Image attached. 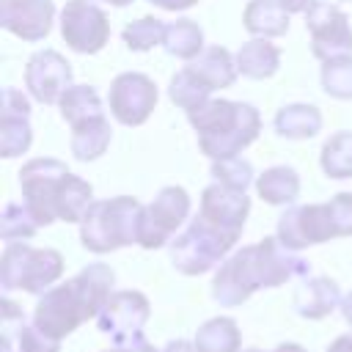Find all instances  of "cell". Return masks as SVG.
I'll list each match as a JSON object with an SVG mask.
<instances>
[{
    "mask_svg": "<svg viewBox=\"0 0 352 352\" xmlns=\"http://www.w3.org/2000/svg\"><path fill=\"white\" fill-rule=\"evenodd\" d=\"M311 264L278 236H264L231 253L212 278V300L236 308L258 289H275L294 278H308Z\"/></svg>",
    "mask_w": 352,
    "mask_h": 352,
    "instance_id": "cell-1",
    "label": "cell"
},
{
    "mask_svg": "<svg viewBox=\"0 0 352 352\" xmlns=\"http://www.w3.org/2000/svg\"><path fill=\"white\" fill-rule=\"evenodd\" d=\"M113 267H107L104 261H94L66 283L52 286L38 297L33 308V324L50 338L60 341L69 333H74L82 322L99 316V311L113 294Z\"/></svg>",
    "mask_w": 352,
    "mask_h": 352,
    "instance_id": "cell-2",
    "label": "cell"
},
{
    "mask_svg": "<svg viewBox=\"0 0 352 352\" xmlns=\"http://www.w3.org/2000/svg\"><path fill=\"white\" fill-rule=\"evenodd\" d=\"M192 129L198 132V146L209 160L236 157L248 148L261 129L258 110L248 102L206 99L187 113Z\"/></svg>",
    "mask_w": 352,
    "mask_h": 352,
    "instance_id": "cell-3",
    "label": "cell"
},
{
    "mask_svg": "<svg viewBox=\"0 0 352 352\" xmlns=\"http://www.w3.org/2000/svg\"><path fill=\"white\" fill-rule=\"evenodd\" d=\"M143 204L132 195L94 201L80 223V242L91 253H110L138 242Z\"/></svg>",
    "mask_w": 352,
    "mask_h": 352,
    "instance_id": "cell-4",
    "label": "cell"
},
{
    "mask_svg": "<svg viewBox=\"0 0 352 352\" xmlns=\"http://www.w3.org/2000/svg\"><path fill=\"white\" fill-rule=\"evenodd\" d=\"M239 242V234L223 231L195 214L190 226L170 239V264L182 275H204L226 261L231 248Z\"/></svg>",
    "mask_w": 352,
    "mask_h": 352,
    "instance_id": "cell-5",
    "label": "cell"
},
{
    "mask_svg": "<svg viewBox=\"0 0 352 352\" xmlns=\"http://www.w3.org/2000/svg\"><path fill=\"white\" fill-rule=\"evenodd\" d=\"M63 275V256L55 248H30L25 242H6L0 256V286L6 292L22 289L44 294Z\"/></svg>",
    "mask_w": 352,
    "mask_h": 352,
    "instance_id": "cell-6",
    "label": "cell"
},
{
    "mask_svg": "<svg viewBox=\"0 0 352 352\" xmlns=\"http://www.w3.org/2000/svg\"><path fill=\"white\" fill-rule=\"evenodd\" d=\"M148 316H151L148 297L135 289H121V292H113L110 300L104 302V308L99 311L96 327H99V333H104L110 338L113 346L140 344V341H146L143 327H146Z\"/></svg>",
    "mask_w": 352,
    "mask_h": 352,
    "instance_id": "cell-7",
    "label": "cell"
},
{
    "mask_svg": "<svg viewBox=\"0 0 352 352\" xmlns=\"http://www.w3.org/2000/svg\"><path fill=\"white\" fill-rule=\"evenodd\" d=\"M190 217V195L184 187H162L151 204L143 206L140 212V226H138V245L146 250H157L173 239L179 226Z\"/></svg>",
    "mask_w": 352,
    "mask_h": 352,
    "instance_id": "cell-8",
    "label": "cell"
},
{
    "mask_svg": "<svg viewBox=\"0 0 352 352\" xmlns=\"http://www.w3.org/2000/svg\"><path fill=\"white\" fill-rule=\"evenodd\" d=\"M66 173H69V168L52 157H36V160L25 162L19 170L22 201L30 206V212L38 217L41 226H50L58 220L55 198H58V190H60V182Z\"/></svg>",
    "mask_w": 352,
    "mask_h": 352,
    "instance_id": "cell-9",
    "label": "cell"
},
{
    "mask_svg": "<svg viewBox=\"0 0 352 352\" xmlns=\"http://www.w3.org/2000/svg\"><path fill=\"white\" fill-rule=\"evenodd\" d=\"M60 36L80 55H96L110 38V19L94 0H69L60 11Z\"/></svg>",
    "mask_w": 352,
    "mask_h": 352,
    "instance_id": "cell-10",
    "label": "cell"
},
{
    "mask_svg": "<svg viewBox=\"0 0 352 352\" xmlns=\"http://www.w3.org/2000/svg\"><path fill=\"white\" fill-rule=\"evenodd\" d=\"M286 248L302 250L308 245H322L327 239H336V223L330 214V204H305V206H289L278 217V234Z\"/></svg>",
    "mask_w": 352,
    "mask_h": 352,
    "instance_id": "cell-11",
    "label": "cell"
},
{
    "mask_svg": "<svg viewBox=\"0 0 352 352\" xmlns=\"http://www.w3.org/2000/svg\"><path fill=\"white\" fill-rule=\"evenodd\" d=\"M110 113L124 126H140L157 107V85L140 72H124L110 82Z\"/></svg>",
    "mask_w": 352,
    "mask_h": 352,
    "instance_id": "cell-12",
    "label": "cell"
},
{
    "mask_svg": "<svg viewBox=\"0 0 352 352\" xmlns=\"http://www.w3.org/2000/svg\"><path fill=\"white\" fill-rule=\"evenodd\" d=\"M305 28L311 33V52L319 60L336 58V55H349L352 52V28L349 16L324 0H316L305 11Z\"/></svg>",
    "mask_w": 352,
    "mask_h": 352,
    "instance_id": "cell-13",
    "label": "cell"
},
{
    "mask_svg": "<svg viewBox=\"0 0 352 352\" xmlns=\"http://www.w3.org/2000/svg\"><path fill=\"white\" fill-rule=\"evenodd\" d=\"M25 88L41 104H58L60 96L72 88V66L55 50H41L30 55L25 66Z\"/></svg>",
    "mask_w": 352,
    "mask_h": 352,
    "instance_id": "cell-14",
    "label": "cell"
},
{
    "mask_svg": "<svg viewBox=\"0 0 352 352\" xmlns=\"http://www.w3.org/2000/svg\"><path fill=\"white\" fill-rule=\"evenodd\" d=\"M198 214L223 231L242 234L245 220L250 214V198L239 190H231V187H223L214 182L201 192Z\"/></svg>",
    "mask_w": 352,
    "mask_h": 352,
    "instance_id": "cell-15",
    "label": "cell"
},
{
    "mask_svg": "<svg viewBox=\"0 0 352 352\" xmlns=\"http://www.w3.org/2000/svg\"><path fill=\"white\" fill-rule=\"evenodd\" d=\"M52 0H3L0 25L22 41H41L52 30Z\"/></svg>",
    "mask_w": 352,
    "mask_h": 352,
    "instance_id": "cell-16",
    "label": "cell"
},
{
    "mask_svg": "<svg viewBox=\"0 0 352 352\" xmlns=\"http://www.w3.org/2000/svg\"><path fill=\"white\" fill-rule=\"evenodd\" d=\"M341 289L333 278L324 275H314V278H302V283L294 289V311L302 319H324L330 316L336 308H341Z\"/></svg>",
    "mask_w": 352,
    "mask_h": 352,
    "instance_id": "cell-17",
    "label": "cell"
},
{
    "mask_svg": "<svg viewBox=\"0 0 352 352\" xmlns=\"http://www.w3.org/2000/svg\"><path fill=\"white\" fill-rule=\"evenodd\" d=\"M212 91H220V88H228L234 85L239 69H236V58L220 47V44H212V47H204V52L198 58H192L187 63Z\"/></svg>",
    "mask_w": 352,
    "mask_h": 352,
    "instance_id": "cell-18",
    "label": "cell"
},
{
    "mask_svg": "<svg viewBox=\"0 0 352 352\" xmlns=\"http://www.w3.org/2000/svg\"><path fill=\"white\" fill-rule=\"evenodd\" d=\"M234 58H236L239 74H245L250 80H267L280 66V50L270 38H258V36H253L250 41H245L236 50Z\"/></svg>",
    "mask_w": 352,
    "mask_h": 352,
    "instance_id": "cell-19",
    "label": "cell"
},
{
    "mask_svg": "<svg viewBox=\"0 0 352 352\" xmlns=\"http://www.w3.org/2000/svg\"><path fill=\"white\" fill-rule=\"evenodd\" d=\"M242 25L258 38H275L289 30V11L280 0H250L242 11Z\"/></svg>",
    "mask_w": 352,
    "mask_h": 352,
    "instance_id": "cell-20",
    "label": "cell"
},
{
    "mask_svg": "<svg viewBox=\"0 0 352 352\" xmlns=\"http://www.w3.org/2000/svg\"><path fill=\"white\" fill-rule=\"evenodd\" d=\"M256 192L264 204L292 206L300 195V176L294 168H286V165L267 168L261 176H256Z\"/></svg>",
    "mask_w": 352,
    "mask_h": 352,
    "instance_id": "cell-21",
    "label": "cell"
},
{
    "mask_svg": "<svg viewBox=\"0 0 352 352\" xmlns=\"http://www.w3.org/2000/svg\"><path fill=\"white\" fill-rule=\"evenodd\" d=\"M94 204V187L74 176V173H66L63 182H60V190H58V198H55V214L58 220L63 223H82V217L88 214Z\"/></svg>",
    "mask_w": 352,
    "mask_h": 352,
    "instance_id": "cell-22",
    "label": "cell"
},
{
    "mask_svg": "<svg viewBox=\"0 0 352 352\" xmlns=\"http://www.w3.org/2000/svg\"><path fill=\"white\" fill-rule=\"evenodd\" d=\"M110 121L104 116L88 118L77 126H72V154L80 162H91L96 157H102L110 146Z\"/></svg>",
    "mask_w": 352,
    "mask_h": 352,
    "instance_id": "cell-23",
    "label": "cell"
},
{
    "mask_svg": "<svg viewBox=\"0 0 352 352\" xmlns=\"http://www.w3.org/2000/svg\"><path fill=\"white\" fill-rule=\"evenodd\" d=\"M322 129V113L314 104H286L275 116V132L289 140H308Z\"/></svg>",
    "mask_w": 352,
    "mask_h": 352,
    "instance_id": "cell-24",
    "label": "cell"
},
{
    "mask_svg": "<svg viewBox=\"0 0 352 352\" xmlns=\"http://www.w3.org/2000/svg\"><path fill=\"white\" fill-rule=\"evenodd\" d=\"M198 352H239L242 333L231 316H212L195 330Z\"/></svg>",
    "mask_w": 352,
    "mask_h": 352,
    "instance_id": "cell-25",
    "label": "cell"
},
{
    "mask_svg": "<svg viewBox=\"0 0 352 352\" xmlns=\"http://www.w3.org/2000/svg\"><path fill=\"white\" fill-rule=\"evenodd\" d=\"M162 47L173 58L192 60V58H198L204 52V33H201L198 22H192V19H176V22H168Z\"/></svg>",
    "mask_w": 352,
    "mask_h": 352,
    "instance_id": "cell-26",
    "label": "cell"
},
{
    "mask_svg": "<svg viewBox=\"0 0 352 352\" xmlns=\"http://www.w3.org/2000/svg\"><path fill=\"white\" fill-rule=\"evenodd\" d=\"M58 107H60V118L69 121L72 126H77V124H82V121H88V118L104 116L102 99H99V94H96L91 85H72V88L60 96Z\"/></svg>",
    "mask_w": 352,
    "mask_h": 352,
    "instance_id": "cell-27",
    "label": "cell"
},
{
    "mask_svg": "<svg viewBox=\"0 0 352 352\" xmlns=\"http://www.w3.org/2000/svg\"><path fill=\"white\" fill-rule=\"evenodd\" d=\"M168 96H170V102H173L176 107H182V110L190 113L192 107H198V104H204L206 99H212V88H209L190 66H184L182 72H176V74L170 77Z\"/></svg>",
    "mask_w": 352,
    "mask_h": 352,
    "instance_id": "cell-28",
    "label": "cell"
},
{
    "mask_svg": "<svg viewBox=\"0 0 352 352\" xmlns=\"http://www.w3.org/2000/svg\"><path fill=\"white\" fill-rule=\"evenodd\" d=\"M319 162L330 179H352V132H336L327 138Z\"/></svg>",
    "mask_w": 352,
    "mask_h": 352,
    "instance_id": "cell-29",
    "label": "cell"
},
{
    "mask_svg": "<svg viewBox=\"0 0 352 352\" xmlns=\"http://www.w3.org/2000/svg\"><path fill=\"white\" fill-rule=\"evenodd\" d=\"M38 228H41V223L25 201L22 204H6V209L0 214V236L6 242H25V239L36 236Z\"/></svg>",
    "mask_w": 352,
    "mask_h": 352,
    "instance_id": "cell-30",
    "label": "cell"
},
{
    "mask_svg": "<svg viewBox=\"0 0 352 352\" xmlns=\"http://www.w3.org/2000/svg\"><path fill=\"white\" fill-rule=\"evenodd\" d=\"M33 129L28 116H6L0 113V157L11 160L30 148Z\"/></svg>",
    "mask_w": 352,
    "mask_h": 352,
    "instance_id": "cell-31",
    "label": "cell"
},
{
    "mask_svg": "<svg viewBox=\"0 0 352 352\" xmlns=\"http://www.w3.org/2000/svg\"><path fill=\"white\" fill-rule=\"evenodd\" d=\"M322 88L333 99H352V55L322 60Z\"/></svg>",
    "mask_w": 352,
    "mask_h": 352,
    "instance_id": "cell-32",
    "label": "cell"
},
{
    "mask_svg": "<svg viewBox=\"0 0 352 352\" xmlns=\"http://www.w3.org/2000/svg\"><path fill=\"white\" fill-rule=\"evenodd\" d=\"M165 28H168V25H165L162 19H157V16H140V19L129 22V25L124 28L121 38H124V44H126L129 50L146 52V50H154L157 44L165 41Z\"/></svg>",
    "mask_w": 352,
    "mask_h": 352,
    "instance_id": "cell-33",
    "label": "cell"
},
{
    "mask_svg": "<svg viewBox=\"0 0 352 352\" xmlns=\"http://www.w3.org/2000/svg\"><path fill=\"white\" fill-rule=\"evenodd\" d=\"M212 179L223 187H231V190H239L245 192L256 176H253V165L245 160V157H226V160H212Z\"/></svg>",
    "mask_w": 352,
    "mask_h": 352,
    "instance_id": "cell-34",
    "label": "cell"
},
{
    "mask_svg": "<svg viewBox=\"0 0 352 352\" xmlns=\"http://www.w3.org/2000/svg\"><path fill=\"white\" fill-rule=\"evenodd\" d=\"M327 204H330V214L338 236H352V192H338Z\"/></svg>",
    "mask_w": 352,
    "mask_h": 352,
    "instance_id": "cell-35",
    "label": "cell"
},
{
    "mask_svg": "<svg viewBox=\"0 0 352 352\" xmlns=\"http://www.w3.org/2000/svg\"><path fill=\"white\" fill-rule=\"evenodd\" d=\"M0 113L6 116H30V102L22 91L16 88H3V99H0Z\"/></svg>",
    "mask_w": 352,
    "mask_h": 352,
    "instance_id": "cell-36",
    "label": "cell"
},
{
    "mask_svg": "<svg viewBox=\"0 0 352 352\" xmlns=\"http://www.w3.org/2000/svg\"><path fill=\"white\" fill-rule=\"evenodd\" d=\"M148 3H154L165 11H184V8H192L198 0H148Z\"/></svg>",
    "mask_w": 352,
    "mask_h": 352,
    "instance_id": "cell-37",
    "label": "cell"
},
{
    "mask_svg": "<svg viewBox=\"0 0 352 352\" xmlns=\"http://www.w3.org/2000/svg\"><path fill=\"white\" fill-rule=\"evenodd\" d=\"M162 352H198V346H195V341L173 338V341H168V344H165V349H162Z\"/></svg>",
    "mask_w": 352,
    "mask_h": 352,
    "instance_id": "cell-38",
    "label": "cell"
},
{
    "mask_svg": "<svg viewBox=\"0 0 352 352\" xmlns=\"http://www.w3.org/2000/svg\"><path fill=\"white\" fill-rule=\"evenodd\" d=\"M324 352H352V333L336 336V341H330V346Z\"/></svg>",
    "mask_w": 352,
    "mask_h": 352,
    "instance_id": "cell-39",
    "label": "cell"
},
{
    "mask_svg": "<svg viewBox=\"0 0 352 352\" xmlns=\"http://www.w3.org/2000/svg\"><path fill=\"white\" fill-rule=\"evenodd\" d=\"M102 352H157V346H154V344H148V338H146V341H140V344H126V346H110V349H102Z\"/></svg>",
    "mask_w": 352,
    "mask_h": 352,
    "instance_id": "cell-40",
    "label": "cell"
},
{
    "mask_svg": "<svg viewBox=\"0 0 352 352\" xmlns=\"http://www.w3.org/2000/svg\"><path fill=\"white\" fill-rule=\"evenodd\" d=\"M314 3H316V0H280V6H283L289 14H300V11L305 14V11H308Z\"/></svg>",
    "mask_w": 352,
    "mask_h": 352,
    "instance_id": "cell-41",
    "label": "cell"
},
{
    "mask_svg": "<svg viewBox=\"0 0 352 352\" xmlns=\"http://www.w3.org/2000/svg\"><path fill=\"white\" fill-rule=\"evenodd\" d=\"M272 352H308V349L300 346V344H294V341H283V344H278Z\"/></svg>",
    "mask_w": 352,
    "mask_h": 352,
    "instance_id": "cell-42",
    "label": "cell"
},
{
    "mask_svg": "<svg viewBox=\"0 0 352 352\" xmlns=\"http://www.w3.org/2000/svg\"><path fill=\"white\" fill-rule=\"evenodd\" d=\"M341 314H344V319L352 324V292L344 294V300H341Z\"/></svg>",
    "mask_w": 352,
    "mask_h": 352,
    "instance_id": "cell-43",
    "label": "cell"
},
{
    "mask_svg": "<svg viewBox=\"0 0 352 352\" xmlns=\"http://www.w3.org/2000/svg\"><path fill=\"white\" fill-rule=\"evenodd\" d=\"M104 3H110V6H118V8H124V6H129L132 0H104Z\"/></svg>",
    "mask_w": 352,
    "mask_h": 352,
    "instance_id": "cell-44",
    "label": "cell"
},
{
    "mask_svg": "<svg viewBox=\"0 0 352 352\" xmlns=\"http://www.w3.org/2000/svg\"><path fill=\"white\" fill-rule=\"evenodd\" d=\"M245 352H264V349H256V346H253V349H245Z\"/></svg>",
    "mask_w": 352,
    "mask_h": 352,
    "instance_id": "cell-45",
    "label": "cell"
},
{
    "mask_svg": "<svg viewBox=\"0 0 352 352\" xmlns=\"http://www.w3.org/2000/svg\"><path fill=\"white\" fill-rule=\"evenodd\" d=\"M344 3H352V0H344Z\"/></svg>",
    "mask_w": 352,
    "mask_h": 352,
    "instance_id": "cell-46",
    "label": "cell"
}]
</instances>
